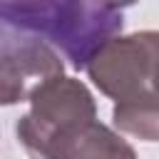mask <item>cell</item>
Segmentation results:
<instances>
[{"mask_svg": "<svg viewBox=\"0 0 159 159\" xmlns=\"http://www.w3.org/2000/svg\"><path fill=\"white\" fill-rule=\"evenodd\" d=\"M112 97L114 124L147 142H159V32L107 40L84 67Z\"/></svg>", "mask_w": 159, "mask_h": 159, "instance_id": "cell-1", "label": "cell"}, {"mask_svg": "<svg viewBox=\"0 0 159 159\" xmlns=\"http://www.w3.org/2000/svg\"><path fill=\"white\" fill-rule=\"evenodd\" d=\"M0 22L50 42L72 67L84 70L122 30V12L94 0H0Z\"/></svg>", "mask_w": 159, "mask_h": 159, "instance_id": "cell-2", "label": "cell"}, {"mask_svg": "<svg viewBox=\"0 0 159 159\" xmlns=\"http://www.w3.org/2000/svg\"><path fill=\"white\" fill-rule=\"evenodd\" d=\"M37 159H137L134 149L97 119L82 122L52 139Z\"/></svg>", "mask_w": 159, "mask_h": 159, "instance_id": "cell-3", "label": "cell"}, {"mask_svg": "<svg viewBox=\"0 0 159 159\" xmlns=\"http://www.w3.org/2000/svg\"><path fill=\"white\" fill-rule=\"evenodd\" d=\"M94 2H99V5H104V7H112V10H119V7L132 5V2H137V0H94Z\"/></svg>", "mask_w": 159, "mask_h": 159, "instance_id": "cell-4", "label": "cell"}]
</instances>
